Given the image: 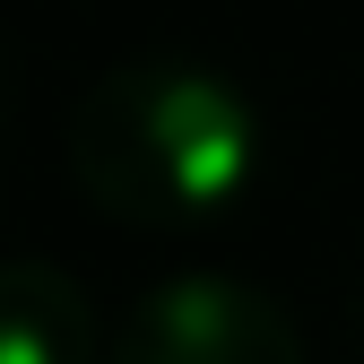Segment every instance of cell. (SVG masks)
<instances>
[{
	"mask_svg": "<svg viewBox=\"0 0 364 364\" xmlns=\"http://www.w3.org/2000/svg\"><path fill=\"white\" fill-rule=\"evenodd\" d=\"M260 113L200 61H122L70 113V173L87 208L139 235H173L252 191Z\"/></svg>",
	"mask_w": 364,
	"mask_h": 364,
	"instance_id": "1",
	"label": "cell"
},
{
	"mask_svg": "<svg viewBox=\"0 0 364 364\" xmlns=\"http://www.w3.org/2000/svg\"><path fill=\"white\" fill-rule=\"evenodd\" d=\"M113 364H304V330L243 278H173L130 304Z\"/></svg>",
	"mask_w": 364,
	"mask_h": 364,
	"instance_id": "2",
	"label": "cell"
},
{
	"mask_svg": "<svg viewBox=\"0 0 364 364\" xmlns=\"http://www.w3.org/2000/svg\"><path fill=\"white\" fill-rule=\"evenodd\" d=\"M96 304L53 260H0V364H96Z\"/></svg>",
	"mask_w": 364,
	"mask_h": 364,
	"instance_id": "3",
	"label": "cell"
},
{
	"mask_svg": "<svg viewBox=\"0 0 364 364\" xmlns=\"http://www.w3.org/2000/svg\"><path fill=\"white\" fill-rule=\"evenodd\" d=\"M355 347H364V304H355Z\"/></svg>",
	"mask_w": 364,
	"mask_h": 364,
	"instance_id": "4",
	"label": "cell"
}]
</instances>
